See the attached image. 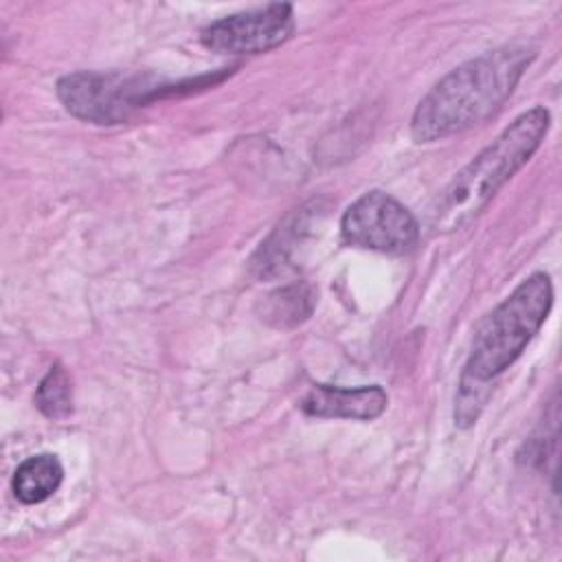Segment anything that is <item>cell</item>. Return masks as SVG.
I'll return each mask as SVG.
<instances>
[{
    "instance_id": "obj_6",
    "label": "cell",
    "mask_w": 562,
    "mask_h": 562,
    "mask_svg": "<svg viewBox=\"0 0 562 562\" xmlns=\"http://www.w3.org/2000/svg\"><path fill=\"white\" fill-rule=\"evenodd\" d=\"M292 33V4L272 2L211 22L202 29L200 42L220 55H259L281 46Z\"/></svg>"
},
{
    "instance_id": "obj_8",
    "label": "cell",
    "mask_w": 562,
    "mask_h": 562,
    "mask_svg": "<svg viewBox=\"0 0 562 562\" xmlns=\"http://www.w3.org/2000/svg\"><path fill=\"white\" fill-rule=\"evenodd\" d=\"M64 479V468L55 454L42 452L24 459L11 479V487L18 501L35 505L57 492Z\"/></svg>"
},
{
    "instance_id": "obj_7",
    "label": "cell",
    "mask_w": 562,
    "mask_h": 562,
    "mask_svg": "<svg viewBox=\"0 0 562 562\" xmlns=\"http://www.w3.org/2000/svg\"><path fill=\"white\" fill-rule=\"evenodd\" d=\"M389 395L382 386H329L314 384L301 402V411L312 417H338L369 422L386 411Z\"/></svg>"
},
{
    "instance_id": "obj_3",
    "label": "cell",
    "mask_w": 562,
    "mask_h": 562,
    "mask_svg": "<svg viewBox=\"0 0 562 562\" xmlns=\"http://www.w3.org/2000/svg\"><path fill=\"white\" fill-rule=\"evenodd\" d=\"M553 305V283L544 272L527 277L476 329L463 380L490 382L525 351Z\"/></svg>"
},
{
    "instance_id": "obj_10",
    "label": "cell",
    "mask_w": 562,
    "mask_h": 562,
    "mask_svg": "<svg viewBox=\"0 0 562 562\" xmlns=\"http://www.w3.org/2000/svg\"><path fill=\"white\" fill-rule=\"evenodd\" d=\"M35 406L50 419H61L72 411L70 378L61 364L50 367L48 373L40 380L35 391Z\"/></svg>"
},
{
    "instance_id": "obj_9",
    "label": "cell",
    "mask_w": 562,
    "mask_h": 562,
    "mask_svg": "<svg viewBox=\"0 0 562 562\" xmlns=\"http://www.w3.org/2000/svg\"><path fill=\"white\" fill-rule=\"evenodd\" d=\"M316 303V294L310 283L296 281L270 292L261 303V321L272 327H294L303 323Z\"/></svg>"
},
{
    "instance_id": "obj_4",
    "label": "cell",
    "mask_w": 562,
    "mask_h": 562,
    "mask_svg": "<svg viewBox=\"0 0 562 562\" xmlns=\"http://www.w3.org/2000/svg\"><path fill=\"white\" fill-rule=\"evenodd\" d=\"M176 92L149 75L92 72L79 70L57 81V97L64 108L88 123L116 125L127 121L138 108Z\"/></svg>"
},
{
    "instance_id": "obj_2",
    "label": "cell",
    "mask_w": 562,
    "mask_h": 562,
    "mask_svg": "<svg viewBox=\"0 0 562 562\" xmlns=\"http://www.w3.org/2000/svg\"><path fill=\"white\" fill-rule=\"evenodd\" d=\"M551 125L547 108L536 105L509 123L443 189L432 206V226L454 231L476 217L536 154Z\"/></svg>"
},
{
    "instance_id": "obj_1",
    "label": "cell",
    "mask_w": 562,
    "mask_h": 562,
    "mask_svg": "<svg viewBox=\"0 0 562 562\" xmlns=\"http://www.w3.org/2000/svg\"><path fill=\"white\" fill-rule=\"evenodd\" d=\"M533 57L531 46L512 44L457 66L417 103L411 136L432 143L485 121L507 101Z\"/></svg>"
},
{
    "instance_id": "obj_5",
    "label": "cell",
    "mask_w": 562,
    "mask_h": 562,
    "mask_svg": "<svg viewBox=\"0 0 562 562\" xmlns=\"http://www.w3.org/2000/svg\"><path fill=\"white\" fill-rule=\"evenodd\" d=\"M340 235L358 248L404 255L417 244L419 224L400 200L373 189L347 206L340 217Z\"/></svg>"
}]
</instances>
